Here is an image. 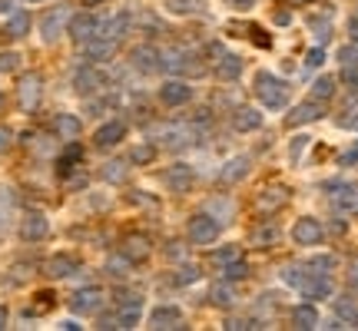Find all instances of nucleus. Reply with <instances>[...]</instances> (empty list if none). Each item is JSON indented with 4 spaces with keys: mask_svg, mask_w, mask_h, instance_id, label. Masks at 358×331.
Wrapping results in <instances>:
<instances>
[{
    "mask_svg": "<svg viewBox=\"0 0 358 331\" xmlns=\"http://www.w3.org/2000/svg\"><path fill=\"white\" fill-rule=\"evenodd\" d=\"M252 87H256V96L262 100V106H268V110H282V106H285V100H289V89H285V83H282L279 77L266 73V70H259V73H256Z\"/></svg>",
    "mask_w": 358,
    "mask_h": 331,
    "instance_id": "nucleus-1",
    "label": "nucleus"
},
{
    "mask_svg": "<svg viewBox=\"0 0 358 331\" xmlns=\"http://www.w3.org/2000/svg\"><path fill=\"white\" fill-rule=\"evenodd\" d=\"M219 232H222V226H219V219L213 216V212H199V216L189 219V242L192 245H213L219 239Z\"/></svg>",
    "mask_w": 358,
    "mask_h": 331,
    "instance_id": "nucleus-2",
    "label": "nucleus"
},
{
    "mask_svg": "<svg viewBox=\"0 0 358 331\" xmlns=\"http://www.w3.org/2000/svg\"><path fill=\"white\" fill-rule=\"evenodd\" d=\"M40 96H43V77L40 73H24L17 80V103L24 113H34L40 106Z\"/></svg>",
    "mask_w": 358,
    "mask_h": 331,
    "instance_id": "nucleus-3",
    "label": "nucleus"
},
{
    "mask_svg": "<svg viewBox=\"0 0 358 331\" xmlns=\"http://www.w3.org/2000/svg\"><path fill=\"white\" fill-rule=\"evenodd\" d=\"M66 27H70V7L60 3V7H53V10L43 13V20H40V37L47 40V43H57L60 34H66Z\"/></svg>",
    "mask_w": 358,
    "mask_h": 331,
    "instance_id": "nucleus-4",
    "label": "nucleus"
},
{
    "mask_svg": "<svg viewBox=\"0 0 358 331\" xmlns=\"http://www.w3.org/2000/svg\"><path fill=\"white\" fill-rule=\"evenodd\" d=\"M100 308H103V292L96 285L80 288V292L70 295V311H73V315H96Z\"/></svg>",
    "mask_w": 358,
    "mask_h": 331,
    "instance_id": "nucleus-5",
    "label": "nucleus"
},
{
    "mask_svg": "<svg viewBox=\"0 0 358 331\" xmlns=\"http://www.w3.org/2000/svg\"><path fill=\"white\" fill-rule=\"evenodd\" d=\"M120 252H123L129 262L136 265V262H146V258H150V252H153V242H150V235H143V232H129V235H123Z\"/></svg>",
    "mask_w": 358,
    "mask_h": 331,
    "instance_id": "nucleus-6",
    "label": "nucleus"
},
{
    "mask_svg": "<svg viewBox=\"0 0 358 331\" xmlns=\"http://www.w3.org/2000/svg\"><path fill=\"white\" fill-rule=\"evenodd\" d=\"M70 37H73V43H90V40L96 37V30H100V20L93 17V13H77V17H70Z\"/></svg>",
    "mask_w": 358,
    "mask_h": 331,
    "instance_id": "nucleus-7",
    "label": "nucleus"
},
{
    "mask_svg": "<svg viewBox=\"0 0 358 331\" xmlns=\"http://www.w3.org/2000/svg\"><path fill=\"white\" fill-rule=\"evenodd\" d=\"M50 235V222L43 212H27L20 219V239L24 242H40V239H47Z\"/></svg>",
    "mask_w": 358,
    "mask_h": 331,
    "instance_id": "nucleus-8",
    "label": "nucleus"
},
{
    "mask_svg": "<svg viewBox=\"0 0 358 331\" xmlns=\"http://www.w3.org/2000/svg\"><path fill=\"white\" fill-rule=\"evenodd\" d=\"M140 311H143V298L140 295H120V311H116V321H120V328H136L140 325Z\"/></svg>",
    "mask_w": 358,
    "mask_h": 331,
    "instance_id": "nucleus-9",
    "label": "nucleus"
},
{
    "mask_svg": "<svg viewBox=\"0 0 358 331\" xmlns=\"http://www.w3.org/2000/svg\"><path fill=\"white\" fill-rule=\"evenodd\" d=\"M159 100L166 103V106H186L192 100V87L186 80H166L163 87H159Z\"/></svg>",
    "mask_w": 358,
    "mask_h": 331,
    "instance_id": "nucleus-10",
    "label": "nucleus"
},
{
    "mask_svg": "<svg viewBox=\"0 0 358 331\" xmlns=\"http://www.w3.org/2000/svg\"><path fill=\"white\" fill-rule=\"evenodd\" d=\"M163 182H166L173 192H189L192 182H196V172H192V166H186V163H173L166 169Z\"/></svg>",
    "mask_w": 358,
    "mask_h": 331,
    "instance_id": "nucleus-11",
    "label": "nucleus"
},
{
    "mask_svg": "<svg viewBox=\"0 0 358 331\" xmlns=\"http://www.w3.org/2000/svg\"><path fill=\"white\" fill-rule=\"evenodd\" d=\"M129 60H133V66L140 73H156L163 66V53L156 50V47H150V43H143V47H136V50L129 53Z\"/></svg>",
    "mask_w": 358,
    "mask_h": 331,
    "instance_id": "nucleus-12",
    "label": "nucleus"
},
{
    "mask_svg": "<svg viewBox=\"0 0 358 331\" xmlns=\"http://www.w3.org/2000/svg\"><path fill=\"white\" fill-rule=\"evenodd\" d=\"M123 136H127V123H123V119H110V123H103V126L93 133V142H96L100 149H110V146H116Z\"/></svg>",
    "mask_w": 358,
    "mask_h": 331,
    "instance_id": "nucleus-13",
    "label": "nucleus"
},
{
    "mask_svg": "<svg viewBox=\"0 0 358 331\" xmlns=\"http://www.w3.org/2000/svg\"><path fill=\"white\" fill-rule=\"evenodd\" d=\"M150 328L163 331V328H182V311L176 305H159L150 311Z\"/></svg>",
    "mask_w": 358,
    "mask_h": 331,
    "instance_id": "nucleus-14",
    "label": "nucleus"
},
{
    "mask_svg": "<svg viewBox=\"0 0 358 331\" xmlns=\"http://www.w3.org/2000/svg\"><path fill=\"white\" fill-rule=\"evenodd\" d=\"M249 169H252V156L239 153V156H232L229 163L222 166V172H219V179H222L226 186H232V182H239V179L249 176Z\"/></svg>",
    "mask_w": 358,
    "mask_h": 331,
    "instance_id": "nucleus-15",
    "label": "nucleus"
},
{
    "mask_svg": "<svg viewBox=\"0 0 358 331\" xmlns=\"http://www.w3.org/2000/svg\"><path fill=\"white\" fill-rule=\"evenodd\" d=\"M259 126H262V113H259L256 106H239L232 113V129L236 133H256Z\"/></svg>",
    "mask_w": 358,
    "mask_h": 331,
    "instance_id": "nucleus-16",
    "label": "nucleus"
},
{
    "mask_svg": "<svg viewBox=\"0 0 358 331\" xmlns=\"http://www.w3.org/2000/svg\"><path fill=\"white\" fill-rule=\"evenodd\" d=\"M292 239L299 245H319L322 242V226L315 219H299L292 226Z\"/></svg>",
    "mask_w": 358,
    "mask_h": 331,
    "instance_id": "nucleus-17",
    "label": "nucleus"
},
{
    "mask_svg": "<svg viewBox=\"0 0 358 331\" xmlns=\"http://www.w3.org/2000/svg\"><path fill=\"white\" fill-rule=\"evenodd\" d=\"M103 83H106V80H103V73L96 70V66H80L77 77H73V87H77V93H96Z\"/></svg>",
    "mask_w": 358,
    "mask_h": 331,
    "instance_id": "nucleus-18",
    "label": "nucleus"
},
{
    "mask_svg": "<svg viewBox=\"0 0 358 331\" xmlns=\"http://www.w3.org/2000/svg\"><path fill=\"white\" fill-rule=\"evenodd\" d=\"M53 133H57L60 140H80L83 123H80L73 113H60V116H53Z\"/></svg>",
    "mask_w": 358,
    "mask_h": 331,
    "instance_id": "nucleus-19",
    "label": "nucleus"
},
{
    "mask_svg": "<svg viewBox=\"0 0 358 331\" xmlns=\"http://www.w3.org/2000/svg\"><path fill=\"white\" fill-rule=\"evenodd\" d=\"M43 272H47L50 279H66V275L80 272V262L73 258V255H53L50 262L43 265Z\"/></svg>",
    "mask_w": 358,
    "mask_h": 331,
    "instance_id": "nucleus-20",
    "label": "nucleus"
},
{
    "mask_svg": "<svg viewBox=\"0 0 358 331\" xmlns=\"http://www.w3.org/2000/svg\"><path fill=\"white\" fill-rule=\"evenodd\" d=\"M285 196H289V189H285V186H268V189L256 199V209H259V212H272L275 205L285 203Z\"/></svg>",
    "mask_w": 358,
    "mask_h": 331,
    "instance_id": "nucleus-21",
    "label": "nucleus"
},
{
    "mask_svg": "<svg viewBox=\"0 0 358 331\" xmlns=\"http://www.w3.org/2000/svg\"><path fill=\"white\" fill-rule=\"evenodd\" d=\"M87 47V57L90 60H110L116 53V40H106V37H93L90 43H83Z\"/></svg>",
    "mask_w": 358,
    "mask_h": 331,
    "instance_id": "nucleus-22",
    "label": "nucleus"
},
{
    "mask_svg": "<svg viewBox=\"0 0 358 331\" xmlns=\"http://www.w3.org/2000/svg\"><path fill=\"white\" fill-rule=\"evenodd\" d=\"M216 73H219V80H239V73H243V60H239L236 53H222V57H219Z\"/></svg>",
    "mask_w": 358,
    "mask_h": 331,
    "instance_id": "nucleus-23",
    "label": "nucleus"
},
{
    "mask_svg": "<svg viewBox=\"0 0 358 331\" xmlns=\"http://www.w3.org/2000/svg\"><path fill=\"white\" fill-rule=\"evenodd\" d=\"M209 298H213V305H219V308H232L236 305V288H232L229 281H216V285L209 288Z\"/></svg>",
    "mask_w": 358,
    "mask_h": 331,
    "instance_id": "nucleus-24",
    "label": "nucleus"
},
{
    "mask_svg": "<svg viewBox=\"0 0 358 331\" xmlns=\"http://www.w3.org/2000/svg\"><path fill=\"white\" fill-rule=\"evenodd\" d=\"M80 156H83V149H80L77 142L70 140V149H66V153L60 156V159H57V172H60V176H66V172H70V169H77Z\"/></svg>",
    "mask_w": 358,
    "mask_h": 331,
    "instance_id": "nucleus-25",
    "label": "nucleus"
},
{
    "mask_svg": "<svg viewBox=\"0 0 358 331\" xmlns=\"http://www.w3.org/2000/svg\"><path fill=\"white\" fill-rule=\"evenodd\" d=\"M315 321H319V315H315V308H312V305H299L292 311V325H295V328H315Z\"/></svg>",
    "mask_w": 358,
    "mask_h": 331,
    "instance_id": "nucleus-26",
    "label": "nucleus"
},
{
    "mask_svg": "<svg viewBox=\"0 0 358 331\" xmlns=\"http://www.w3.org/2000/svg\"><path fill=\"white\" fill-rule=\"evenodd\" d=\"M27 30H30V17H27L24 10H17L10 17V20H7V37H13V40H20L27 34Z\"/></svg>",
    "mask_w": 358,
    "mask_h": 331,
    "instance_id": "nucleus-27",
    "label": "nucleus"
},
{
    "mask_svg": "<svg viewBox=\"0 0 358 331\" xmlns=\"http://www.w3.org/2000/svg\"><path fill=\"white\" fill-rule=\"evenodd\" d=\"M236 258H239V249H236V245H222V249H213V252H209V262L219 268H226L229 262H236Z\"/></svg>",
    "mask_w": 358,
    "mask_h": 331,
    "instance_id": "nucleus-28",
    "label": "nucleus"
},
{
    "mask_svg": "<svg viewBox=\"0 0 358 331\" xmlns=\"http://www.w3.org/2000/svg\"><path fill=\"white\" fill-rule=\"evenodd\" d=\"M153 159H156L153 142H140V146H133V153H129V163H136V166H150Z\"/></svg>",
    "mask_w": 358,
    "mask_h": 331,
    "instance_id": "nucleus-29",
    "label": "nucleus"
},
{
    "mask_svg": "<svg viewBox=\"0 0 358 331\" xmlns=\"http://www.w3.org/2000/svg\"><path fill=\"white\" fill-rule=\"evenodd\" d=\"M222 275H226V281H243L245 275H249V265L236 258V262H229V265L222 268Z\"/></svg>",
    "mask_w": 358,
    "mask_h": 331,
    "instance_id": "nucleus-30",
    "label": "nucleus"
},
{
    "mask_svg": "<svg viewBox=\"0 0 358 331\" xmlns=\"http://www.w3.org/2000/svg\"><path fill=\"white\" fill-rule=\"evenodd\" d=\"M315 116H319V110H315L312 103H302V106L289 116V126H295V123H306V119H315Z\"/></svg>",
    "mask_w": 358,
    "mask_h": 331,
    "instance_id": "nucleus-31",
    "label": "nucleus"
},
{
    "mask_svg": "<svg viewBox=\"0 0 358 331\" xmlns=\"http://www.w3.org/2000/svg\"><path fill=\"white\" fill-rule=\"evenodd\" d=\"M103 179H106V182H123V179H127V166L123 163H106L103 166Z\"/></svg>",
    "mask_w": 358,
    "mask_h": 331,
    "instance_id": "nucleus-32",
    "label": "nucleus"
},
{
    "mask_svg": "<svg viewBox=\"0 0 358 331\" xmlns=\"http://www.w3.org/2000/svg\"><path fill=\"white\" fill-rule=\"evenodd\" d=\"M196 279H199V268H196V265H182L176 275H173V285H192Z\"/></svg>",
    "mask_w": 358,
    "mask_h": 331,
    "instance_id": "nucleus-33",
    "label": "nucleus"
},
{
    "mask_svg": "<svg viewBox=\"0 0 358 331\" xmlns=\"http://www.w3.org/2000/svg\"><path fill=\"white\" fill-rule=\"evenodd\" d=\"M129 265H133V262H129L127 255L120 252V255H113V258H110V262H106V268H110V275H127L129 272Z\"/></svg>",
    "mask_w": 358,
    "mask_h": 331,
    "instance_id": "nucleus-34",
    "label": "nucleus"
},
{
    "mask_svg": "<svg viewBox=\"0 0 358 331\" xmlns=\"http://www.w3.org/2000/svg\"><path fill=\"white\" fill-rule=\"evenodd\" d=\"M10 205H13L10 192H7V189H0V229L7 226V216H10Z\"/></svg>",
    "mask_w": 358,
    "mask_h": 331,
    "instance_id": "nucleus-35",
    "label": "nucleus"
},
{
    "mask_svg": "<svg viewBox=\"0 0 358 331\" xmlns=\"http://www.w3.org/2000/svg\"><path fill=\"white\" fill-rule=\"evenodd\" d=\"M272 239H275V229H266V226H262V229L252 232V242L262 245V249H266V245H272Z\"/></svg>",
    "mask_w": 358,
    "mask_h": 331,
    "instance_id": "nucleus-36",
    "label": "nucleus"
},
{
    "mask_svg": "<svg viewBox=\"0 0 358 331\" xmlns=\"http://www.w3.org/2000/svg\"><path fill=\"white\" fill-rule=\"evenodd\" d=\"M13 146V129L10 126H0V153H7Z\"/></svg>",
    "mask_w": 358,
    "mask_h": 331,
    "instance_id": "nucleus-37",
    "label": "nucleus"
},
{
    "mask_svg": "<svg viewBox=\"0 0 358 331\" xmlns=\"http://www.w3.org/2000/svg\"><path fill=\"white\" fill-rule=\"evenodd\" d=\"M37 298H40V302H37V308H34L37 315H40V311H50V308H53V292H40Z\"/></svg>",
    "mask_w": 358,
    "mask_h": 331,
    "instance_id": "nucleus-38",
    "label": "nucleus"
},
{
    "mask_svg": "<svg viewBox=\"0 0 358 331\" xmlns=\"http://www.w3.org/2000/svg\"><path fill=\"white\" fill-rule=\"evenodd\" d=\"M166 7H169L173 13H189V10H192V0H169Z\"/></svg>",
    "mask_w": 358,
    "mask_h": 331,
    "instance_id": "nucleus-39",
    "label": "nucleus"
},
{
    "mask_svg": "<svg viewBox=\"0 0 358 331\" xmlns=\"http://www.w3.org/2000/svg\"><path fill=\"white\" fill-rule=\"evenodd\" d=\"M249 34H252V43H259V47H268V37L262 27H249Z\"/></svg>",
    "mask_w": 358,
    "mask_h": 331,
    "instance_id": "nucleus-40",
    "label": "nucleus"
},
{
    "mask_svg": "<svg viewBox=\"0 0 358 331\" xmlns=\"http://www.w3.org/2000/svg\"><path fill=\"white\" fill-rule=\"evenodd\" d=\"M332 93V80H319L315 83V96H329Z\"/></svg>",
    "mask_w": 358,
    "mask_h": 331,
    "instance_id": "nucleus-41",
    "label": "nucleus"
},
{
    "mask_svg": "<svg viewBox=\"0 0 358 331\" xmlns=\"http://www.w3.org/2000/svg\"><path fill=\"white\" fill-rule=\"evenodd\" d=\"M226 328H232V331H239V328H256V321H249V318H236V321H229Z\"/></svg>",
    "mask_w": 358,
    "mask_h": 331,
    "instance_id": "nucleus-42",
    "label": "nucleus"
},
{
    "mask_svg": "<svg viewBox=\"0 0 358 331\" xmlns=\"http://www.w3.org/2000/svg\"><path fill=\"white\" fill-rule=\"evenodd\" d=\"M306 136H295V142H292V163H299V153H302V146H306Z\"/></svg>",
    "mask_w": 358,
    "mask_h": 331,
    "instance_id": "nucleus-43",
    "label": "nucleus"
},
{
    "mask_svg": "<svg viewBox=\"0 0 358 331\" xmlns=\"http://www.w3.org/2000/svg\"><path fill=\"white\" fill-rule=\"evenodd\" d=\"M226 3H229V7H236V10H249L256 0H226Z\"/></svg>",
    "mask_w": 358,
    "mask_h": 331,
    "instance_id": "nucleus-44",
    "label": "nucleus"
},
{
    "mask_svg": "<svg viewBox=\"0 0 358 331\" xmlns=\"http://www.w3.org/2000/svg\"><path fill=\"white\" fill-rule=\"evenodd\" d=\"M322 64V50H312L308 53V66H319Z\"/></svg>",
    "mask_w": 358,
    "mask_h": 331,
    "instance_id": "nucleus-45",
    "label": "nucleus"
},
{
    "mask_svg": "<svg viewBox=\"0 0 358 331\" xmlns=\"http://www.w3.org/2000/svg\"><path fill=\"white\" fill-rule=\"evenodd\" d=\"M60 328H64V331H77L80 325H77V321H70V318H66V321H60Z\"/></svg>",
    "mask_w": 358,
    "mask_h": 331,
    "instance_id": "nucleus-46",
    "label": "nucleus"
},
{
    "mask_svg": "<svg viewBox=\"0 0 358 331\" xmlns=\"http://www.w3.org/2000/svg\"><path fill=\"white\" fill-rule=\"evenodd\" d=\"M0 328H7V308H0Z\"/></svg>",
    "mask_w": 358,
    "mask_h": 331,
    "instance_id": "nucleus-47",
    "label": "nucleus"
},
{
    "mask_svg": "<svg viewBox=\"0 0 358 331\" xmlns=\"http://www.w3.org/2000/svg\"><path fill=\"white\" fill-rule=\"evenodd\" d=\"M10 10V3H7V0H0V13H7Z\"/></svg>",
    "mask_w": 358,
    "mask_h": 331,
    "instance_id": "nucleus-48",
    "label": "nucleus"
},
{
    "mask_svg": "<svg viewBox=\"0 0 358 331\" xmlns=\"http://www.w3.org/2000/svg\"><path fill=\"white\" fill-rule=\"evenodd\" d=\"M285 3H292V7H299V3H312V0H285Z\"/></svg>",
    "mask_w": 358,
    "mask_h": 331,
    "instance_id": "nucleus-49",
    "label": "nucleus"
},
{
    "mask_svg": "<svg viewBox=\"0 0 358 331\" xmlns=\"http://www.w3.org/2000/svg\"><path fill=\"white\" fill-rule=\"evenodd\" d=\"M83 3H87V7H100L103 0H83Z\"/></svg>",
    "mask_w": 358,
    "mask_h": 331,
    "instance_id": "nucleus-50",
    "label": "nucleus"
},
{
    "mask_svg": "<svg viewBox=\"0 0 358 331\" xmlns=\"http://www.w3.org/2000/svg\"><path fill=\"white\" fill-rule=\"evenodd\" d=\"M0 110H3V93H0Z\"/></svg>",
    "mask_w": 358,
    "mask_h": 331,
    "instance_id": "nucleus-51",
    "label": "nucleus"
},
{
    "mask_svg": "<svg viewBox=\"0 0 358 331\" xmlns=\"http://www.w3.org/2000/svg\"><path fill=\"white\" fill-rule=\"evenodd\" d=\"M30 3H40V0H30Z\"/></svg>",
    "mask_w": 358,
    "mask_h": 331,
    "instance_id": "nucleus-52",
    "label": "nucleus"
}]
</instances>
